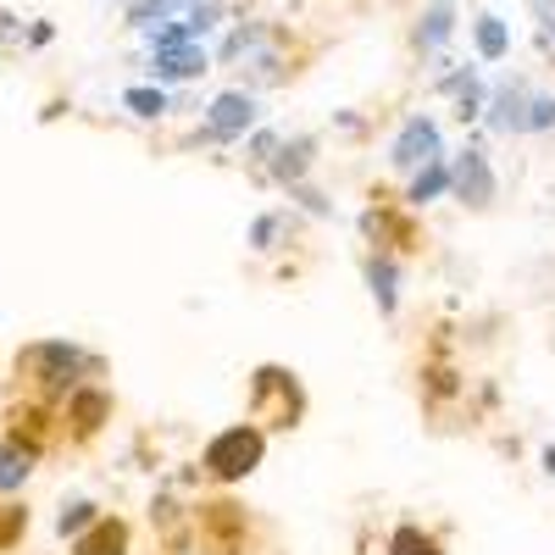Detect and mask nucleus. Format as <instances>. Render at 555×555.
I'll list each match as a JSON object with an SVG mask.
<instances>
[{"label":"nucleus","mask_w":555,"mask_h":555,"mask_svg":"<svg viewBox=\"0 0 555 555\" xmlns=\"http://www.w3.org/2000/svg\"><path fill=\"white\" fill-rule=\"evenodd\" d=\"M384 162H389L400 178L423 172V167H434V162H450V145H444L439 117H434V112H405V117H400V128L389 133Z\"/></svg>","instance_id":"6"},{"label":"nucleus","mask_w":555,"mask_h":555,"mask_svg":"<svg viewBox=\"0 0 555 555\" xmlns=\"http://www.w3.org/2000/svg\"><path fill=\"white\" fill-rule=\"evenodd\" d=\"M0 439H12V444H23V450H34L44 461L62 444V411L34 400V395H17L7 411H0Z\"/></svg>","instance_id":"9"},{"label":"nucleus","mask_w":555,"mask_h":555,"mask_svg":"<svg viewBox=\"0 0 555 555\" xmlns=\"http://www.w3.org/2000/svg\"><path fill=\"white\" fill-rule=\"evenodd\" d=\"M467 28H473V56H478V67H500L505 56H512V23H505L500 12H478Z\"/></svg>","instance_id":"21"},{"label":"nucleus","mask_w":555,"mask_h":555,"mask_svg":"<svg viewBox=\"0 0 555 555\" xmlns=\"http://www.w3.org/2000/svg\"><path fill=\"white\" fill-rule=\"evenodd\" d=\"M416 378H423V400L428 405H450V400L467 395V378H461L450 361H423V366H416Z\"/></svg>","instance_id":"25"},{"label":"nucleus","mask_w":555,"mask_h":555,"mask_svg":"<svg viewBox=\"0 0 555 555\" xmlns=\"http://www.w3.org/2000/svg\"><path fill=\"white\" fill-rule=\"evenodd\" d=\"M67 555H133V522L122 512H106L83 539L67 544Z\"/></svg>","instance_id":"18"},{"label":"nucleus","mask_w":555,"mask_h":555,"mask_svg":"<svg viewBox=\"0 0 555 555\" xmlns=\"http://www.w3.org/2000/svg\"><path fill=\"white\" fill-rule=\"evenodd\" d=\"M278 145H284V128H278V122H261V128H256V133L245 139V145H240V151H245L240 162H245V167L256 172V183L267 178V167H272V156H278Z\"/></svg>","instance_id":"28"},{"label":"nucleus","mask_w":555,"mask_h":555,"mask_svg":"<svg viewBox=\"0 0 555 555\" xmlns=\"http://www.w3.org/2000/svg\"><path fill=\"white\" fill-rule=\"evenodd\" d=\"M306 411H311V395H306L295 366L261 361V366H250V373H245V416H250V423H261L267 434H295L306 423Z\"/></svg>","instance_id":"3"},{"label":"nucleus","mask_w":555,"mask_h":555,"mask_svg":"<svg viewBox=\"0 0 555 555\" xmlns=\"http://www.w3.org/2000/svg\"><path fill=\"white\" fill-rule=\"evenodd\" d=\"M450 201L461 211H473V217L494 211V201H500V172H494V162H489L478 133L461 151H450Z\"/></svg>","instance_id":"5"},{"label":"nucleus","mask_w":555,"mask_h":555,"mask_svg":"<svg viewBox=\"0 0 555 555\" xmlns=\"http://www.w3.org/2000/svg\"><path fill=\"white\" fill-rule=\"evenodd\" d=\"M284 206H295V211H300V217H311V222H334V217H339L334 195L322 190L317 178H311V183H295V190H284Z\"/></svg>","instance_id":"27"},{"label":"nucleus","mask_w":555,"mask_h":555,"mask_svg":"<svg viewBox=\"0 0 555 555\" xmlns=\"http://www.w3.org/2000/svg\"><path fill=\"white\" fill-rule=\"evenodd\" d=\"M261 128V95L245 83L234 89H217V95L206 101L201 112V128H195V145H245V139Z\"/></svg>","instance_id":"4"},{"label":"nucleus","mask_w":555,"mask_h":555,"mask_svg":"<svg viewBox=\"0 0 555 555\" xmlns=\"http://www.w3.org/2000/svg\"><path fill=\"white\" fill-rule=\"evenodd\" d=\"M384 555H450V544H444L439 528L416 522V517H400V522L384 533Z\"/></svg>","instance_id":"20"},{"label":"nucleus","mask_w":555,"mask_h":555,"mask_svg":"<svg viewBox=\"0 0 555 555\" xmlns=\"http://www.w3.org/2000/svg\"><path fill=\"white\" fill-rule=\"evenodd\" d=\"M300 222H306V217H300L295 206H261V211L245 222V250L261 256V261H267V256H284V250L300 240Z\"/></svg>","instance_id":"16"},{"label":"nucleus","mask_w":555,"mask_h":555,"mask_svg":"<svg viewBox=\"0 0 555 555\" xmlns=\"http://www.w3.org/2000/svg\"><path fill=\"white\" fill-rule=\"evenodd\" d=\"M361 289L373 295L378 317L384 322H400V306H405V261L389 256V250H361Z\"/></svg>","instance_id":"13"},{"label":"nucleus","mask_w":555,"mask_h":555,"mask_svg":"<svg viewBox=\"0 0 555 555\" xmlns=\"http://www.w3.org/2000/svg\"><path fill=\"white\" fill-rule=\"evenodd\" d=\"M267 450H272V434L261 423H250V416H240V423H222L201 455H195V467H201V483L217 489V494H234L245 489L261 467H267Z\"/></svg>","instance_id":"2"},{"label":"nucleus","mask_w":555,"mask_h":555,"mask_svg":"<svg viewBox=\"0 0 555 555\" xmlns=\"http://www.w3.org/2000/svg\"><path fill=\"white\" fill-rule=\"evenodd\" d=\"M145 73H151V83H162V89L201 83V78L211 73V51H206V44H172V51H151V56H145Z\"/></svg>","instance_id":"17"},{"label":"nucleus","mask_w":555,"mask_h":555,"mask_svg":"<svg viewBox=\"0 0 555 555\" xmlns=\"http://www.w3.org/2000/svg\"><path fill=\"white\" fill-rule=\"evenodd\" d=\"M528 106H533V83L522 73H505L489 83V106H483V133L494 139H522L528 133Z\"/></svg>","instance_id":"11"},{"label":"nucleus","mask_w":555,"mask_h":555,"mask_svg":"<svg viewBox=\"0 0 555 555\" xmlns=\"http://www.w3.org/2000/svg\"><path fill=\"white\" fill-rule=\"evenodd\" d=\"M34 473H39V455L12 444V439H0V500H17L34 483Z\"/></svg>","instance_id":"23"},{"label":"nucleus","mask_w":555,"mask_h":555,"mask_svg":"<svg viewBox=\"0 0 555 555\" xmlns=\"http://www.w3.org/2000/svg\"><path fill=\"white\" fill-rule=\"evenodd\" d=\"M455 28H461L455 0H423V12H416V23H411V51L423 56V62H439V67H444V51H450ZM439 67H434V73H439Z\"/></svg>","instance_id":"15"},{"label":"nucleus","mask_w":555,"mask_h":555,"mask_svg":"<svg viewBox=\"0 0 555 555\" xmlns=\"http://www.w3.org/2000/svg\"><path fill=\"white\" fill-rule=\"evenodd\" d=\"M250 539V512L234 494H201L195 500V544H206L211 555H240Z\"/></svg>","instance_id":"10"},{"label":"nucleus","mask_w":555,"mask_h":555,"mask_svg":"<svg viewBox=\"0 0 555 555\" xmlns=\"http://www.w3.org/2000/svg\"><path fill=\"white\" fill-rule=\"evenodd\" d=\"M528 133H555V95H550V89H533V106H528Z\"/></svg>","instance_id":"30"},{"label":"nucleus","mask_w":555,"mask_h":555,"mask_svg":"<svg viewBox=\"0 0 555 555\" xmlns=\"http://www.w3.org/2000/svg\"><path fill=\"white\" fill-rule=\"evenodd\" d=\"M51 39H56L51 23H34V28H28V44H51Z\"/></svg>","instance_id":"33"},{"label":"nucleus","mask_w":555,"mask_h":555,"mask_svg":"<svg viewBox=\"0 0 555 555\" xmlns=\"http://www.w3.org/2000/svg\"><path fill=\"white\" fill-rule=\"evenodd\" d=\"M0 39H23V23L12 12H0Z\"/></svg>","instance_id":"32"},{"label":"nucleus","mask_w":555,"mask_h":555,"mask_svg":"<svg viewBox=\"0 0 555 555\" xmlns=\"http://www.w3.org/2000/svg\"><path fill=\"white\" fill-rule=\"evenodd\" d=\"M334 128H345V133H361V117H356V112H334Z\"/></svg>","instance_id":"34"},{"label":"nucleus","mask_w":555,"mask_h":555,"mask_svg":"<svg viewBox=\"0 0 555 555\" xmlns=\"http://www.w3.org/2000/svg\"><path fill=\"white\" fill-rule=\"evenodd\" d=\"M172 555H211L206 544H183V550H172Z\"/></svg>","instance_id":"36"},{"label":"nucleus","mask_w":555,"mask_h":555,"mask_svg":"<svg viewBox=\"0 0 555 555\" xmlns=\"http://www.w3.org/2000/svg\"><path fill=\"white\" fill-rule=\"evenodd\" d=\"M156 555H167V550H156Z\"/></svg>","instance_id":"38"},{"label":"nucleus","mask_w":555,"mask_h":555,"mask_svg":"<svg viewBox=\"0 0 555 555\" xmlns=\"http://www.w3.org/2000/svg\"><path fill=\"white\" fill-rule=\"evenodd\" d=\"M439 201H450V162H434V167H423V172H411L405 178V190H400V206L416 217V211H428V206H439Z\"/></svg>","instance_id":"22"},{"label":"nucleus","mask_w":555,"mask_h":555,"mask_svg":"<svg viewBox=\"0 0 555 555\" xmlns=\"http://www.w3.org/2000/svg\"><path fill=\"white\" fill-rule=\"evenodd\" d=\"M539 473H544V478H555V444H544V450H539Z\"/></svg>","instance_id":"35"},{"label":"nucleus","mask_w":555,"mask_h":555,"mask_svg":"<svg viewBox=\"0 0 555 555\" xmlns=\"http://www.w3.org/2000/svg\"><path fill=\"white\" fill-rule=\"evenodd\" d=\"M272 44V28L261 23V17H245V23H228V34H222V44H217V67H245L256 51H267Z\"/></svg>","instance_id":"19"},{"label":"nucleus","mask_w":555,"mask_h":555,"mask_svg":"<svg viewBox=\"0 0 555 555\" xmlns=\"http://www.w3.org/2000/svg\"><path fill=\"white\" fill-rule=\"evenodd\" d=\"M62 444H73V450H89L112 423H117V395H112V384H83V389H73L62 405Z\"/></svg>","instance_id":"7"},{"label":"nucleus","mask_w":555,"mask_h":555,"mask_svg":"<svg viewBox=\"0 0 555 555\" xmlns=\"http://www.w3.org/2000/svg\"><path fill=\"white\" fill-rule=\"evenodd\" d=\"M106 517V505L95 500V494H67L62 505H56V533L73 544V539H83L89 528H95Z\"/></svg>","instance_id":"24"},{"label":"nucleus","mask_w":555,"mask_h":555,"mask_svg":"<svg viewBox=\"0 0 555 555\" xmlns=\"http://www.w3.org/2000/svg\"><path fill=\"white\" fill-rule=\"evenodd\" d=\"M361 250H389V256H416L423 250V228H416V217L400 206V201H384L373 190V206L361 211Z\"/></svg>","instance_id":"8"},{"label":"nucleus","mask_w":555,"mask_h":555,"mask_svg":"<svg viewBox=\"0 0 555 555\" xmlns=\"http://www.w3.org/2000/svg\"><path fill=\"white\" fill-rule=\"evenodd\" d=\"M317 162H322V139L317 133H284V145H278L272 167H267V190H295V183H311L317 178Z\"/></svg>","instance_id":"14"},{"label":"nucleus","mask_w":555,"mask_h":555,"mask_svg":"<svg viewBox=\"0 0 555 555\" xmlns=\"http://www.w3.org/2000/svg\"><path fill=\"white\" fill-rule=\"evenodd\" d=\"M183 23H190V34L206 44L217 28H222V0H195V7L190 12H183Z\"/></svg>","instance_id":"29"},{"label":"nucleus","mask_w":555,"mask_h":555,"mask_svg":"<svg viewBox=\"0 0 555 555\" xmlns=\"http://www.w3.org/2000/svg\"><path fill=\"white\" fill-rule=\"evenodd\" d=\"M101 378H106V356L89 350V345H78V339H62V334L28 339V345H17V356H12V384H17L23 395L44 400V405H62L73 389L101 384Z\"/></svg>","instance_id":"1"},{"label":"nucleus","mask_w":555,"mask_h":555,"mask_svg":"<svg viewBox=\"0 0 555 555\" xmlns=\"http://www.w3.org/2000/svg\"><path fill=\"white\" fill-rule=\"evenodd\" d=\"M528 12L539 23V44H544V51H555V0H528Z\"/></svg>","instance_id":"31"},{"label":"nucleus","mask_w":555,"mask_h":555,"mask_svg":"<svg viewBox=\"0 0 555 555\" xmlns=\"http://www.w3.org/2000/svg\"><path fill=\"white\" fill-rule=\"evenodd\" d=\"M122 112L128 117H139V122H162L167 112H172V89H162V83H128L122 89Z\"/></svg>","instance_id":"26"},{"label":"nucleus","mask_w":555,"mask_h":555,"mask_svg":"<svg viewBox=\"0 0 555 555\" xmlns=\"http://www.w3.org/2000/svg\"><path fill=\"white\" fill-rule=\"evenodd\" d=\"M434 89L450 101V112H455V122L461 128H478L483 122V106H489V78H483V67H467V62H444L439 73H434Z\"/></svg>","instance_id":"12"},{"label":"nucleus","mask_w":555,"mask_h":555,"mask_svg":"<svg viewBox=\"0 0 555 555\" xmlns=\"http://www.w3.org/2000/svg\"><path fill=\"white\" fill-rule=\"evenodd\" d=\"M117 7H122V12H128V7H133V0H117Z\"/></svg>","instance_id":"37"}]
</instances>
